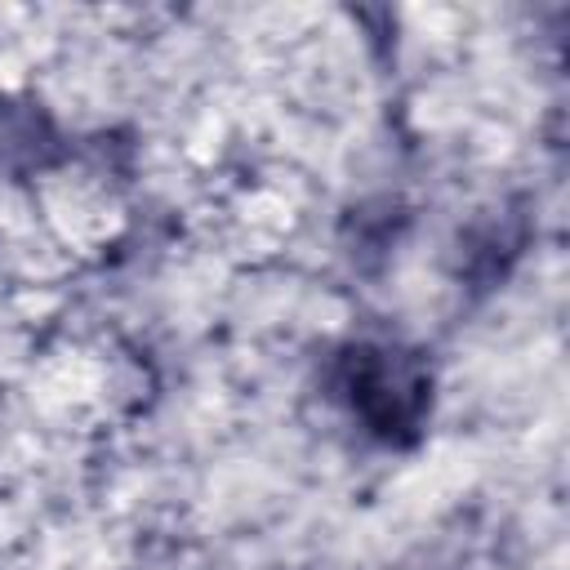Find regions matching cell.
Masks as SVG:
<instances>
[{
	"mask_svg": "<svg viewBox=\"0 0 570 570\" xmlns=\"http://www.w3.org/2000/svg\"><path fill=\"white\" fill-rule=\"evenodd\" d=\"M338 387L383 441H410L428 414V370L392 347H352L338 365Z\"/></svg>",
	"mask_w": 570,
	"mask_h": 570,
	"instance_id": "cell-1",
	"label": "cell"
}]
</instances>
